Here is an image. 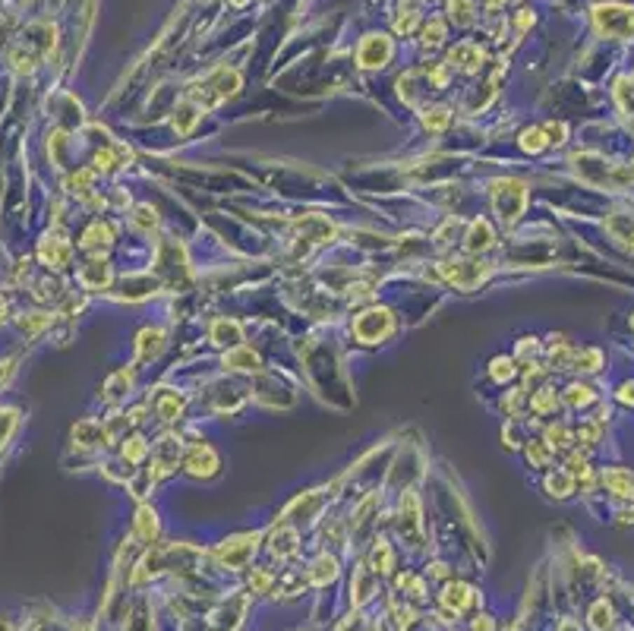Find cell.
<instances>
[{
    "instance_id": "obj_30",
    "label": "cell",
    "mask_w": 634,
    "mask_h": 631,
    "mask_svg": "<svg viewBox=\"0 0 634 631\" xmlns=\"http://www.w3.org/2000/svg\"><path fill=\"white\" fill-rule=\"evenodd\" d=\"M199 114H202V107L199 104H184L177 111V117H174V130L180 133V136H186V133L196 126V120H199Z\"/></svg>"
},
{
    "instance_id": "obj_51",
    "label": "cell",
    "mask_w": 634,
    "mask_h": 631,
    "mask_svg": "<svg viewBox=\"0 0 634 631\" xmlns=\"http://www.w3.org/2000/svg\"><path fill=\"white\" fill-rule=\"evenodd\" d=\"M474 631H492V618H489V616H480V618L474 622Z\"/></svg>"
},
{
    "instance_id": "obj_18",
    "label": "cell",
    "mask_w": 634,
    "mask_h": 631,
    "mask_svg": "<svg viewBox=\"0 0 634 631\" xmlns=\"http://www.w3.org/2000/svg\"><path fill=\"white\" fill-rule=\"evenodd\" d=\"M375 593V578H373V568H357L354 571V581H350V599L357 606L366 603L369 597Z\"/></svg>"
},
{
    "instance_id": "obj_42",
    "label": "cell",
    "mask_w": 634,
    "mask_h": 631,
    "mask_svg": "<svg viewBox=\"0 0 634 631\" xmlns=\"http://www.w3.org/2000/svg\"><path fill=\"white\" fill-rule=\"evenodd\" d=\"M546 445H549V448H568L571 445L568 429H565V426H549V429H546Z\"/></svg>"
},
{
    "instance_id": "obj_3",
    "label": "cell",
    "mask_w": 634,
    "mask_h": 631,
    "mask_svg": "<svg viewBox=\"0 0 634 631\" xmlns=\"http://www.w3.org/2000/svg\"><path fill=\"white\" fill-rule=\"evenodd\" d=\"M392 332H394V319L388 309L375 306L354 319V338L360 341V344H379V341H385Z\"/></svg>"
},
{
    "instance_id": "obj_49",
    "label": "cell",
    "mask_w": 634,
    "mask_h": 631,
    "mask_svg": "<svg viewBox=\"0 0 634 631\" xmlns=\"http://www.w3.org/2000/svg\"><path fill=\"white\" fill-rule=\"evenodd\" d=\"M546 133H549V136H552L549 142L562 145V142H565V133H568V130H565V123H546Z\"/></svg>"
},
{
    "instance_id": "obj_9",
    "label": "cell",
    "mask_w": 634,
    "mask_h": 631,
    "mask_svg": "<svg viewBox=\"0 0 634 631\" xmlns=\"http://www.w3.org/2000/svg\"><path fill=\"white\" fill-rule=\"evenodd\" d=\"M388 57H392V41H388L385 35H369V38H363L357 60H360V67L375 69V67H385Z\"/></svg>"
},
{
    "instance_id": "obj_4",
    "label": "cell",
    "mask_w": 634,
    "mask_h": 631,
    "mask_svg": "<svg viewBox=\"0 0 634 631\" xmlns=\"http://www.w3.org/2000/svg\"><path fill=\"white\" fill-rule=\"evenodd\" d=\"M486 275H489V265L480 262V259H455V262H442V278L455 284L457 290H474Z\"/></svg>"
},
{
    "instance_id": "obj_43",
    "label": "cell",
    "mask_w": 634,
    "mask_h": 631,
    "mask_svg": "<svg viewBox=\"0 0 634 631\" xmlns=\"http://www.w3.org/2000/svg\"><path fill=\"white\" fill-rule=\"evenodd\" d=\"M521 401H524V388H511V391H508V398L502 401V410H505L508 416H514V414H518V407H521Z\"/></svg>"
},
{
    "instance_id": "obj_15",
    "label": "cell",
    "mask_w": 634,
    "mask_h": 631,
    "mask_svg": "<svg viewBox=\"0 0 634 631\" xmlns=\"http://www.w3.org/2000/svg\"><path fill=\"white\" fill-rule=\"evenodd\" d=\"M442 603L448 606L451 612H464L470 603H474V587L470 584H461V581H455V584H448L442 590Z\"/></svg>"
},
{
    "instance_id": "obj_22",
    "label": "cell",
    "mask_w": 634,
    "mask_h": 631,
    "mask_svg": "<svg viewBox=\"0 0 634 631\" xmlns=\"http://www.w3.org/2000/svg\"><path fill=\"white\" fill-rule=\"evenodd\" d=\"M335 578H338V559H335V555H319V559L312 562V568H310V581L316 587H325V584H331Z\"/></svg>"
},
{
    "instance_id": "obj_38",
    "label": "cell",
    "mask_w": 634,
    "mask_h": 631,
    "mask_svg": "<svg viewBox=\"0 0 634 631\" xmlns=\"http://www.w3.org/2000/svg\"><path fill=\"white\" fill-rule=\"evenodd\" d=\"M146 452H149V445H146V439H139V435H133V439L123 445V458H127L130 464H139V461L146 458Z\"/></svg>"
},
{
    "instance_id": "obj_34",
    "label": "cell",
    "mask_w": 634,
    "mask_h": 631,
    "mask_svg": "<svg viewBox=\"0 0 634 631\" xmlns=\"http://www.w3.org/2000/svg\"><path fill=\"white\" fill-rule=\"evenodd\" d=\"M565 401H568L571 407H587V404L593 401V388H587V385H568V388H565Z\"/></svg>"
},
{
    "instance_id": "obj_13",
    "label": "cell",
    "mask_w": 634,
    "mask_h": 631,
    "mask_svg": "<svg viewBox=\"0 0 634 631\" xmlns=\"http://www.w3.org/2000/svg\"><path fill=\"white\" fill-rule=\"evenodd\" d=\"M152 407L161 420H177V416L184 414V398L171 388H158V395L152 398Z\"/></svg>"
},
{
    "instance_id": "obj_6",
    "label": "cell",
    "mask_w": 634,
    "mask_h": 631,
    "mask_svg": "<svg viewBox=\"0 0 634 631\" xmlns=\"http://www.w3.org/2000/svg\"><path fill=\"white\" fill-rule=\"evenodd\" d=\"M256 546H259V534L230 536V540L221 543V549H218V559H221L224 568H243L249 559H253Z\"/></svg>"
},
{
    "instance_id": "obj_10",
    "label": "cell",
    "mask_w": 634,
    "mask_h": 631,
    "mask_svg": "<svg viewBox=\"0 0 634 631\" xmlns=\"http://www.w3.org/2000/svg\"><path fill=\"white\" fill-rule=\"evenodd\" d=\"M39 256H41V262H48L51 269H64V265L70 262V256H73V246H70V240H67V237L54 233V237L41 240Z\"/></svg>"
},
{
    "instance_id": "obj_40",
    "label": "cell",
    "mask_w": 634,
    "mask_h": 631,
    "mask_svg": "<svg viewBox=\"0 0 634 631\" xmlns=\"http://www.w3.org/2000/svg\"><path fill=\"white\" fill-rule=\"evenodd\" d=\"M609 622H612V609H609V603H596L593 612H590V625H593L596 631L609 628Z\"/></svg>"
},
{
    "instance_id": "obj_33",
    "label": "cell",
    "mask_w": 634,
    "mask_h": 631,
    "mask_svg": "<svg viewBox=\"0 0 634 631\" xmlns=\"http://www.w3.org/2000/svg\"><path fill=\"white\" fill-rule=\"evenodd\" d=\"M546 145H549V139L543 136V130H524V133H521V149L530 151V155L543 151Z\"/></svg>"
},
{
    "instance_id": "obj_52",
    "label": "cell",
    "mask_w": 634,
    "mask_h": 631,
    "mask_svg": "<svg viewBox=\"0 0 634 631\" xmlns=\"http://www.w3.org/2000/svg\"><path fill=\"white\" fill-rule=\"evenodd\" d=\"M0 631H13V628H10V625H7V622H0Z\"/></svg>"
},
{
    "instance_id": "obj_20",
    "label": "cell",
    "mask_w": 634,
    "mask_h": 631,
    "mask_svg": "<svg viewBox=\"0 0 634 631\" xmlns=\"http://www.w3.org/2000/svg\"><path fill=\"white\" fill-rule=\"evenodd\" d=\"M73 439L79 445H108V435H104V426L98 420H83L73 426Z\"/></svg>"
},
{
    "instance_id": "obj_44",
    "label": "cell",
    "mask_w": 634,
    "mask_h": 631,
    "mask_svg": "<svg viewBox=\"0 0 634 631\" xmlns=\"http://www.w3.org/2000/svg\"><path fill=\"white\" fill-rule=\"evenodd\" d=\"M448 6H451V19H457V22L470 19V0H448Z\"/></svg>"
},
{
    "instance_id": "obj_54",
    "label": "cell",
    "mask_w": 634,
    "mask_h": 631,
    "mask_svg": "<svg viewBox=\"0 0 634 631\" xmlns=\"http://www.w3.org/2000/svg\"><path fill=\"white\" fill-rule=\"evenodd\" d=\"M631 325H634V319H631Z\"/></svg>"
},
{
    "instance_id": "obj_17",
    "label": "cell",
    "mask_w": 634,
    "mask_h": 631,
    "mask_svg": "<svg viewBox=\"0 0 634 631\" xmlns=\"http://www.w3.org/2000/svg\"><path fill=\"white\" fill-rule=\"evenodd\" d=\"M467 250L470 252H483V250H489V246L495 243V233H492V227H489V221H483V218H476L474 224H470V231H467Z\"/></svg>"
},
{
    "instance_id": "obj_26",
    "label": "cell",
    "mask_w": 634,
    "mask_h": 631,
    "mask_svg": "<svg viewBox=\"0 0 634 631\" xmlns=\"http://www.w3.org/2000/svg\"><path fill=\"white\" fill-rule=\"evenodd\" d=\"M158 530H161L158 527V515H155L149 505H142V508L136 511V534H139L146 543H152L155 536H158Z\"/></svg>"
},
{
    "instance_id": "obj_36",
    "label": "cell",
    "mask_w": 634,
    "mask_h": 631,
    "mask_svg": "<svg viewBox=\"0 0 634 631\" xmlns=\"http://www.w3.org/2000/svg\"><path fill=\"white\" fill-rule=\"evenodd\" d=\"M423 123H426V130L439 133V130H445V126L451 123V114L445 111V107H432V111L423 114Z\"/></svg>"
},
{
    "instance_id": "obj_47",
    "label": "cell",
    "mask_w": 634,
    "mask_h": 631,
    "mask_svg": "<svg viewBox=\"0 0 634 631\" xmlns=\"http://www.w3.org/2000/svg\"><path fill=\"white\" fill-rule=\"evenodd\" d=\"M596 435H600V426H596V423H584V426L577 429V439H581L584 445H593Z\"/></svg>"
},
{
    "instance_id": "obj_27",
    "label": "cell",
    "mask_w": 634,
    "mask_h": 631,
    "mask_svg": "<svg viewBox=\"0 0 634 631\" xmlns=\"http://www.w3.org/2000/svg\"><path fill=\"white\" fill-rule=\"evenodd\" d=\"M111 240H114V231H111L108 224H102V221H95V224L83 233L85 250H102V246H111Z\"/></svg>"
},
{
    "instance_id": "obj_48",
    "label": "cell",
    "mask_w": 634,
    "mask_h": 631,
    "mask_svg": "<svg viewBox=\"0 0 634 631\" xmlns=\"http://www.w3.org/2000/svg\"><path fill=\"white\" fill-rule=\"evenodd\" d=\"M95 164H98V170H114L117 168V161H114V151H98L95 155Z\"/></svg>"
},
{
    "instance_id": "obj_8",
    "label": "cell",
    "mask_w": 634,
    "mask_h": 631,
    "mask_svg": "<svg viewBox=\"0 0 634 631\" xmlns=\"http://www.w3.org/2000/svg\"><path fill=\"white\" fill-rule=\"evenodd\" d=\"M180 452H184V442H180V435H165V439L155 445V458H152V480L158 477H167V473L177 467L180 461Z\"/></svg>"
},
{
    "instance_id": "obj_45",
    "label": "cell",
    "mask_w": 634,
    "mask_h": 631,
    "mask_svg": "<svg viewBox=\"0 0 634 631\" xmlns=\"http://www.w3.org/2000/svg\"><path fill=\"white\" fill-rule=\"evenodd\" d=\"M249 584H253V590H256V593H266V590H268V584H272V574H268V571H259V568H256V571H253V578H249Z\"/></svg>"
},
{
    "instance_id": "obj_21",
    "label": "cell",
    "mask_w": 634,
    "mask_h": 631,
    "mask_svg": "<svg viewBox=\"0 0 634 631\" xmlns=\"http://www.w3.org/2000/svg\"><path fill=\"white\" fill-rule=\"evenodd\" d=\"M224 366L240 372H256L259 369V357H256L253 347H234L230 353H224Z\"/></svg>"
},
{
    "instance_id": "obj_1",
    "label": "cell",
    "mask_w": 634,
    "mask_h": 631,
    "mask_svg": "<svg viewBox=\"0 0 634 631\" xmlns=\"http://www.w3.org/2000/svg\"><path fill=\"white\" fill-rule=\"evenodd\" d=\"M202 562V552L196 546H186V543H171V546L152 549V552L142 555V562L133 571V584H142V581L155 578L161 571H190Z\"/></svg>"
},
{
    "instance_id": "obj_50",
    "label": "cell",
    "mask_w": 634,
    "mask_h": 631,
    "mask_svg": "<svg viewBox=\"0 0 634 631\" xmlns=\"http://www.w3.org/2000/svg\"><path fill=\"white\" fill-rule=\"evenodd\" d=\"M619 401H625V404H631V407H634V382L621 385V391H619Z\"/></svg>"
},
{
    "instance_id": "obj_31",
    "label": "cell",
    "mask_w": 634,
    "mask_h": 631,
    "mask_svg": "<svg viewBox=\"0 0 634 631\" xmlns=\"http://www.w3.org/2000/svg\"><path fill=\"white\" fill-rule=\"evenodd\" d=\"M574 369H584V372H593V369H600V363H602V353L596 351V347H584V351H577L574 353Z\"/></svg>"
},
{
    "instance_id": "obj_14",
    "label": "cell",
    "mask_w": 634,
    "mask_h": 631,
    "mask_svg": "<svg viewBox=\"0 0 634 631\" xmlns=\"http://www.w3.org/2000/svg\"><path fill=\"white\" fill-rule=\"evenodd\" d=\"M165 347V332L161 328H142L139 341H136V360H152Z\"/></svg>"
},
{
    "instance_id": "obj_37",
    "label": "cell",
    "mask_w": 634,
    "mask_h": 631,
    "mask_svg": "<svg viewBox=\"0 0 634 631\" xmlns=\"http://www.w3.org/2000/svg\"><path fill=\"white\" fill-rule=\"evenodd\" d=\"M549 458H552V448L546 445V442H530V445H527V461H530L533 467H546Z\"/></svg>"
},
{
    "instance_id": "obj_24",
    "label": "cell",
    "mask_w": 634,
    "mask_h": 631,
    "mask_svg": "<svg viewBox=\"0 0 634 631\" xmlns=\"http://www.w3.org/2000/svg\"><path fill=\"white\" fill-rule=\"evenodd\" d=\"M448 57H451V63H455V67H461V69H467V73H470V69H480L483 50L476 48V44H467V41H464V44H457V48L451 50Z\"/></svg>"
},
{
    "instance_id": "obj_5",
    "label": "cell",
    "mask_w": 634,
    "mask_h": 631,
    "mask_svg": "<svg viewBox=\"0 0 634 631\" xmlns=\"http://www.w3.org/2000/svg\"><path fill=\"white\" fill-rule=\"evenodd\" d=\"M596 25H600L602 35L609 38H631L634 35V10H628V6H596Z\"/></svg>"
},
{
    "instance_id": "obj_32",
    "label": "cell",
    "mask_w": 634,
    "mask_h": 631,
    "mask_svg": "<svg viewBox=\"0 0 634 631\" xmlns=\"http://www.w3.org/2000/svg\"><path fill=\"white\" fill-rule=\"evenodd\" d=\"M394 568V555H392V549H388V543H375V549H373V571H392Z\"/></svg>"
},
{
    "instance_id": "obj_2",
    "label": "cell",
    "mask_w": 634,
    "mask_h": 631,
    "mask_svg": "<svg viewBox=\"0 0 634 631\" xmlns=\"http://www.w3.org/2000/svg\"><path fill=\"white\" fill-rule=\"evenodd\" d=\"M492 205H495V212L502 215L505 224H514L527 208V186L521 180H514V177L495 180L492 183Z\"/></svg>"
},
{
    "instance_id": "obj_12",
    "label": "cell",
    "mask_w": 634,
    "mask_h": 631,
    "mask_svg": "<svg viewBox=\"0 0 634 631\" xmlns=\"http://www.w3.org/2000/svg\"><path fill=\"white\" fill-rule=\"evenodd\" d=\"M602 483L619 498H634V473L625 470V467H609V470L602 473Z\"/></svg>"
},
{
    "instance_id": "obj_53",
    "label": "cell",
    "mask_w": 634,
    "mask_h": 631,
    "mask_svg": "<svg viewBox=\"0 0 634 631\" xmlns=\"http://www.w3.org/2000/svg\"><path fill=\"white\" fill-rule=\"evenodd\" d=\"M0 319H4V300H0Z\"/></svg>"
},
{
    "instance_id": "obj_19",
    "label": "cell",
    "mask_w": 634,
    "mask_h": 631,
    "mask_svg": "<svg viewBox=\"0 0 634 631\" xmlns=\"http://www.w3.org/2000/svg\"><path fill=\"white\" fill-rule=\"evenodd\" d=\"M79 281L85 284L89 290H102V287H108L111 284V265L108 262H89L83 271H79Z\"/></svg>"
},
{
    "instance_id": "obj_46",
    "label": "cell",
    "mask_w": 634,
    "mask_h": 631,
    "mask_svg": "<svg viewBox=\"0 0 634 631\" xmlns=\"http://www.w3.org/2000/svg\"><path fill=\"white\" fill-rule=\"evenodd\" d=\"M537 351H539L537 338H521V344H518V357H521V360L537 357Z\"/></svg>"
},
{
    "instance_id": "obj_28",
    "label": "cell",
    "mask_w": 634,
    "mask_h": 631,
    "mask_svg": "<svg viewBox=\"0 0 634 631\" xmlns=\"http://www.w3.org/2000/svg\"><path fill=\"white\" fill-rule=\"evenodd\" d=\"M130 382H133V372H127V369L114 372V376L108 379V385H104V398H108V401H120L130 391Z\"/></svg>"
},
{
    "instance_id": "obj_7",
    "label": "cell",
    "mask_w": 634,
    "mask_h": 631,
    "mask_svg": "<svg viewBox=\"0 0 634 631\" xmlns=\"http://www.w3.org/2000/svg\"><path fill=\"white\" fill-rule=\"evenodd\" d=\"M398 530L404 540H411L417 546L423 540V521H420V502L413 496V489H407L401 496V508H398Z\"/></svg>"
},
{
    "instance_id": "obj_25",
    "label": "cell",
    "mask_w": 634,
    "mask_h": 631,
    "mask_svg": "<svg viewBox=\"0 0 634 631\" xmlns=\"http://www.w3.org/2000/svg\"><path fill=\"white\" fill-rule=\"evenodd\" d=\"M606 231L612 233L615 240H621V243L634 246V218L631 215H612V218L606 221Z\"/></svg>"
},
{
    "instance_id": "obj_39",
    "label": "cell",
    "mask_w": 634,
    "mask_h": 631,
    "mask_svg": "<svg viewBox=\"0 0 634 631\" xmlns=\"http://www.w3.org/2000/svg\"><path fill=\"white\" fill-rule=\"evenodd\" d=\"M530 407L537 410V414H549V410H556V391H552V388H539L537 395H533Z\"/></svg>"
},
{
    "instance_id": "obj_23",
    "label": "cell",
    "mask_w": 634,
    "mask_h": 631,
    "mask_svg": "<svg viewBox=\"0 0 634 631\" xmlns=\"http://www.w3.org/2000/svg\"><path fill=\"white\" fill-rule=\"evenodd\" d=\"M297 540H300V536H297V530H294V527H287V524L281 521V524H278V530L272 534V552L278 555V559H284V555H291L294 549H297Z\"/></svg>"
},
{
    "instance_id": "obj_35",
    "label": "cell",
    "mask_w": 634,
    "mask_h": 631,
    "mask_svg": "<svg viewBox=\"0 0 634 631\" xmlns=\"http://www.w3.org/2000/svg\"><path fill=\"white\" fill-rule=\"evenodd\" d=\"M489 376H492L499 385H505L508 379L514 376V363H511L508 357H495L492 363H489Z\"/></svg>"
},
{
    "instance_id": "obj_41",
    "label": "cell",
    "mask_w": 634,
    "mask_h": 631,
    "mask_svg": "<svg viewBox=\"0 0 634 631\" xmlns=\"http://www.w3.org/2000/svg\"><path fill=\"white\" fill-rule=\"evenodd\" d=\"M133 224L139 227V231H152V227L158 224V218H155V208L152 205H139V208H136Z\"/></svg>"
},
{
    "instance_id": "obj_11",
    "label": "cell",
    "mask_w": 634,
    "mask_h": 631,
    "mask_svg": "<svg viewBox=\"0 0 634 631\" xmlns=\"http://www.w3.org/2000/svg\"><path fill=\"white\" fill-rule=\"evenodd\" d=\"M186 470L193 477H212L218 470V454L212 445H196L190 454H186Z\"/></svg>"
},
{
    "instance_id": "obj_29",
    "label": "cell",
    "mask_w": 634,
    "mask_h": 631,
    "mask_svg": "<svg viewBox=\"0 0 634 631\" xmlns=\"http://www.w3.org/2000/svg\"><path fill=\"white\" fill-rule=\"evenodd\" d=\"M546 489H549L552 496L565 498L571 489H574V477H571L568 470H556V473H549V477H546Z\"/></svg>"
},
{
    "instance_id": "obj_16",
    "label": "cell",
    "mask_w": 634,
    "mask_h": 631,
    "mask_svg": "<svg viewBox=\"0 0 634 631\" xmlns=\"http://www.w3.org/2000/svg\"><path fill=\"white\" fill-rule=\"evenodd\" d=\"M212 341H215V344H221V347H240V341H243L240 322H234V319H218L215 325H212Z\"/></svg>"
}]
</instances>
